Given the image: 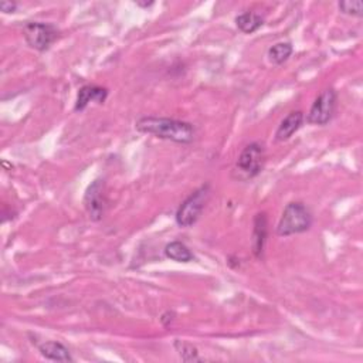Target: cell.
<instances>
[{"label":"cell","mask_w":363,"mask_h":363,"mask_svg":"<svg viewBox=\"0 0 363 363\" xmlns=\"http://www.w3.org/2000/svg\"><path fill=\"white\" fill-rule=\"evenodd\" d=\"M135 129L180 145H189L196 138V128L193 124L174 118L142 117L135 122Z\"/></svg>","instance_id":"obj_1"},{"label":"cell","mask_w":363,"mask_h":363,"mask_svg":"<svg viewBox=\"0 0 363 363\" xmlns=\"http://www.w3.org/2000/svg\"><path fill=\"white\" fill-rule=\"evenodd\" d=\"M313 213L310 207L302 202H291L286 206L280 221L277 225V234L280 237H290L308 232L313 226Z\"/></svg>","instance_id":"obj_2"},{"label":"cell","mask_w":363,"mask_h":363,"mask_svg":"<svg viewBox=\"0 0 363 363\" xmlns=\"http://www.w3.org/2000/svg\"><path fill=\"white\" fill-rule=\"evenodd\" d=\"M210 196H212L210 183H205L196 190H193L176 210L175 220L178 223V226L183 229H189L193 225H196L206 205L210 201Z\"/></svg>","instance_id":"obj_3"},{"label":"cell","mask_w":363,"mask_h":363,"mask_svg":"<svg viewBox=\"0 0 363 363\" xmlns=\"http://www.w3.org/2000/svg\"><path fill=\"white\" fill-rule=\"evenodd\" d=\"M266 163V147L261 142H251L239 155L236 163V172L240 180L253 179L259 176Z\"/></svg>","instance_id":"obj_4"},{"label":"cell","mask_w":363,"mask_h":363,"mask_svg":"<svg viewBox=\"0 0 363 363\" xmlns=\"http://www.w3.org/2000/svg\"><path fill=\"white\" fill-rule=\"evenodd\" d=\"M59 29L51 23L29 21L23 27L24 40L30 48L44 53L59 39Z\"/></svg>","instance_id":"obj_5"},{"label":"cell","mask_w":363,"mask_h":363,"mask_svg":"<svg viewBox=\"0 0 363 363\" xmlns=\"http://www.w3.org/2000/svg\"><path fill=\"white\" fill-rule=\"evenodd\" d=\"M338 104V94L333 89L324 90L313 102L310 113L306 114L305 121L310 125L324 127L329 124L335 115Z\"/></svg>","instance_id":"obj_6"},{"label":"cell","mask_w":363,"mask_h":363,"mask_svg":"<svg viewBox=\"0 0 363 363\" xmlns=\"http://www.w3.org/2000/svg\"><path fill=\"white\" fill-rule=\"evenodd\" d=\"M106 193H105V182L102 179H95L86 190L84 194V206L93 221L102 220L106 210Z\"/></svg>","instance_id":"obj_7"},{"label":"cell","mask_w":363,"mask_h":363,"mask_svg":"<svg viewBox=\"0 0 363 363\" xmlns=\"http://www.w3.org/2000/svg\"><path fill=\"white\" fill-rule=\"evenodd\" d=\"M108 97V90L101 86H95V84H87L78 90V95L75 100L74 111L75 113H82L91 102L104 104Z\"/></svg>","instance_id":"obj_8"},{"label":"cell","mask_w":363,"mask_h":363,"mask_svg":"<svg viewBox=\"0 0 363 363\" xmlns=\"http://www.w3.org/2000/svg\"><path fill=\"white\" fill-rule=\"evenodd\" d=\"M268 239V218L266 212H260L254 216V227L251 234V250L256 259H261L264 254V247Z\"/></svg>","instance_id":"obj_9"},{"label":"cell","mask_w":363,"mask_h":363,"mask_svg":"<svg viewBox=\"0 0 363 363\" xmlns=\"http://www.w3.org/2000/svg\"><path fill=\"white\" fill-rule=\"evenodd\" d=\"M305 122V114L302 111H291V113L280 122L275 131V141L277 142H286L288 139L297 133Z\"/></svg>","instance_id":"obj_10"},{"label":"cell","mask_w":363,"mask_h":363,"mask_svg":"<svg viewBox=\"0 0 363 363\" xmlns=\"http://www.w3.org/2000/svg\"><path fill=\"white\" fill-rule=\"evenodd\" d=\"M39 352L43 357L54 362H74L68 348L57 341H46L39 345Z\"/></svg>","instance_id":"obj_11"},{"label":"cell","mask_w":363,"mask_h":363,"mask_svg":"<svg viewBox=\"0 0 363 363\" xmlns=\"http://www.w3.org/2000/svg\"><path fill=\"white\" fill-rule=\"evenodd\" d=\"M237 29L244 35H253L264 24V17L257 12H243L236 17Z\"/></svg>","instance_id":"obj_12"},{"label":"cell","mask_w":363,"mask_h":363,"mask_svg":"<svg viewBox=\"0 0 363 363\" xmlns=\"http://www.w3.org/2000/svg\"><path fill=\"white\" fill-rule=\"evenodd\" d=\"M165 256L176 263H190L194 260L190 248L182 241H171L169 244H166Z\"/></svg>","instance_id":"obj_13"},{"label":"cell","mask_w":363,"mask_h":363,"mask_svg":"<svg viewBox=\"0 0 363 363\" xmlns=\"http://www.w3.org/2000/svg\"><path fill=\"white\" fill-rule=\"evenodd\" d=\"M292 53H294L292 44L290 41H281V43H277L268 48L267 57H268V62L271 64L283 66L284 63H287L290 60Z\"/></svg>","instance_id":"obj_14"},{"label":"cell","mask_w":363,"mask_h":363,"mask_svg":"<svg viewBox=\"0 0 363 363\" xmlns=\"http://www.w3.org/2000/svg\"><path fill=\"white\" fill-rule=\"evenodd\" d=\"M175 348H176V351H178V353H179V356H180L183 360H186V362L201 360L199 352H198L196 346H193V345L189 344V342L176 339V341H175Z\"/></svg>","instance_id":"obj_15"},{"label":"cell","mask_w":363,"mask_h":363,"mask_svg":"<svg viewBox=\"0 0 363 363\" xmlns=\"http://www.w3.org/2000/svg\"><path fill=\"white\" fill-rule=\"evenodd\" d=\"M338 9L341 13L352 17H362L363 16V2L362 0H345V2L338 3Z\"/></svg>","instance_id":"obj_16"},{"label":"cell","mask_w":363,"mask_h":363,"mask_svg":"<svg viewBox=\"0 0 363 363\" xmlns=\"http://www.w3.org/2000/svg\"><path fill=\"white\" fill-rule=\"evenodd\" d=\"M0 10L3 13H15L17 10V3L5 0V2H0Z\"/></svg>","instance_id":"obj_17"},{"label":"cell","mask_w":363,"mask_h":363,"mask_svg":"<svg viewBox=\"0 0 363 363\" xmlns=\"http://www.w3.org/2000/svg\"><path fill=\"white\" fill-rule=\"evenodd\" d=\"M174 319H175V313H172V311H166V313L162 315L160 322H162L163 326H169V325L172 324Z\"/></svg>","instance_id":"obj_18"},{"label":"cell","mask_w":363,"mask_h":363,"mask_svg":"<svg viewBox=\"0 0 363 363\" xmlns=\"http://www.w3.org/2000/svg\"><path fill=\"white\" fill-rule=\"evenodd\" d=\"M136 5H138V6H141V8H149V6H152L153 3H152V2H149V3H141V2H136Z\"/></svg>","instance_id":"obj_19"}]
</instances>
